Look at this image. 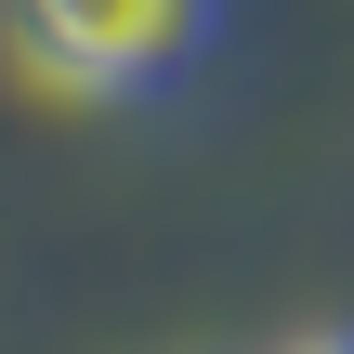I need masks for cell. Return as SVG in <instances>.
<instances>
[{
	"label": "cell",
	"mask_w": 354,
	"mask_h": 354,
	"mask_svg": "<svg viewBox=\"0 0 354 354\" xmlns=\"http://www.w3.org/2000/svg\"><path fill=\"white\" fill-rule=\"evenodd\" d=\"M0 26H13V66L39 92H66V105H158L210 53L223 0H0Z\"/></svg>",
	"instance_id": "obj_1"
},
{
	"label": "cell",
	"mask_w": 354,
	"mask_h": 354,
	"mask_svg": "<svg viewBox=\"0 0 354 354\" xmlns=\"http://www.w3.org/2000/svg\"><path fill=\"white\" fill-rule=\"evenodd\" d=\"M289 354H354V328H315V342H289Z\"/></svg>",
	"instance_id": "obj_2"
}]
</instances>
